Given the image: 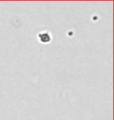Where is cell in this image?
Returning a JSON list of instances; mask_svg holds the SVG:
<instances>
[{"mask_svg": "<svg viewBox=\"0 0 114 120\" xmlns=\"http://www.w3.org/2000/svg\"><path fill=\"white\" fill-rule=\"evenodd\" d=\"M39 38H40V41L43 43H47L49 41L51 40V38L49 34L48 33H42V34H40L39 35Z\"/></svg>", "mask_w": 114, "mask_h": 120, "instance_id": "cell-1", "label": "cell"}]
</instances>
